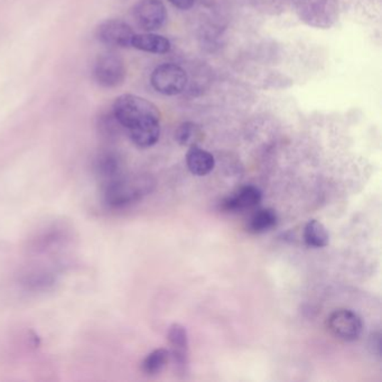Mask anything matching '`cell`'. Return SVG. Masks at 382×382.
I'll return each instance as SVG.
<instances>
[{
  "mask_svg": "<svg viewBox=\"0 0 382 382\" xmlns=\"http://www.w3.org/2000/svg\"><path fill=\"white\" fill-rule=\"evenodd\" d=\"M113 115L139 148H150L160 136V113L150 100L123 95L113 103Z\"/></svg>",
  "mask_w": 382,
  "mask_h": 382,
  "instance_id": "1",
  "label": "cell"
},
{
  "mask_svg": "<svg viewBox=\"0 0 382 382\" xmlns=\"http://www.w3.org/2000/svg\"><path fill=\"white\" fill-rule=\"evenodd\" d=\"M154 181L145 174L123 173L110 182L100 185L103 205L109 209L120 210L135 205L154 189Z\"/></svg>",
  "mask_w": 382,
  "mask_h": 382,
  "instance_id": "2",
  "label": "cell"
},
{
  "mask_svg": "<svg viewBox=\"0 0 382 382\" xmlns=\"http://www.w3.org/2000/svg\"><path fill=\"white\" fill-rule=\"evenodd\" d=\"M73 242V229L63 221L45 224L29 239V252L33 254H56Z\"/></svg>",
  "mask_w": 382,
  "mask_h": 382,
  "instance_id": "3",
  "label": "cell"
},
{
  "mask_svg": "<svg viewBox=\"0 0 382 382\" xmlns=\"http://www.w3.org/2000/svg\"><path fill=\"white\" fill-rule=\"evenodd\" d=\"M58 279L60 272L58 266L34 264L21 270L19 283L25 291L42 294L52 291L58 285Z\"/></svg>",
  "mask_w": 382,
  "mask_h": 382,
  "instance_id": "4",
  "label": "cell"
},
{
  "mask_svg": "<svg viewBox=\"0 0 382 382\" xmlns=\"http://www.w3.org/2000/svg\"><path fill=\"white\" fill-rule=\"evenodd\" d=\"M187 81L185 70L173 63L158 66L150 76L153 88L164 96L180 95L185 90Z\"/></svg>",
  "mask_w": 382,
  "mask_h": 382,
  "instance_id": "5",
  "label": "cell"
},
{
  "mask_svg": "<svg viewBox=\"0 0 382 382\" xmlns=\"http://www.w3.org/2000/svg\"><path fill=\"white\" fill-rule=\"evenodd\" d=\"M93 74L99 86L113 89L121 86L126 79V66L115 53H105L98 58Z\"/></svg>",
  "mask_w": 382,
  "mask_h": 382,
  "instance_id": "6",
  "label": "cell"
},
{
  "mask_svg": "<svg viewBox=\"0 0 382 382\" xmlns=\"http://www.w3.org/2000/svg\"><path fill=\"white\" fill-rule=\"evenodd\" d=\"M327 326L334 336L346 342L358 340L363 330L361 319L350 309L333 311L327 319Z\"/></svg>",
  "mask_w": 382,
  "mask_h": 382,
  "instance_id": "7",
  "label": "cell"
},
{
  "mask_svg": "<svg viewBox=\"0 0 382 382\" xmlns=\"http://www.w3.org/2000/svg\"><path fill=\"white\" fill-rule=\"evenodd\" d=\"M134 36V29L119 19H108L97 29L98 40L108 48H130Z\"/></svg>",
  "mask_w": 382,
  "mask_h": 382,
  "instance_id": "8",
  "label": "cell"
},
{
  "mask_svg": "<svg viewBox=\"0 0 382 382\" xmlns=\"http://www.w3.org/2000/svg\"><path fill=\"white\" fill-rule=\"evenodd\" d=\"M133 16L140 29L153 32L165 24L167 13L160 0H140L133 9Z\"/></svg>",
  "mask_w": 382,
  "mask_h": 382,
  "instance_id": "9",
  "label": "cell"
},
{
  "mask_svg": "<svg viewBox=\"0 0 382 382\" xmlns=\"http://www.w3.org/2000/svg\"><path fill=\"white\" fill-rule=\"evenodd\" d=\"M168 341L172 346L170 358L178 373H186L189 368V335L183 325L174 323L167 333Z\"/></svg>",
  "mask_w": 382,
  "mask_h": 382,
  "instance_id": "10",
  "label": "cell"
},
{
  "mask_svg": "<svg viewBox=\"0 0 382 382\" xmlns=\"http://www.w3.org/2000/svg\"><path fill=\"white\" fill-rule=\"evenodd\" d=\"M92 168L100 185H103L123 174V160L120 156L113 150H100L96 155Z\"/></svg>",
  "mask_w": 382,
  "mask_h": 382,
  "instance_id": "11",
  "label": "cell"
},
{
  "mask_svg": "<svg viewBox=\"0 0 382 382\" xmlns=\"http://www.w3.org/2000/svg\"><path fill=\"white\" fill-rule=\"evenodd\" d=\"M262 192L254 185L241 187L232 197H227L221 203V209L225 212H242L256 207L262 202Z\"/></svg>",
  "mask_w": 382,
  "mask_h": 382,
  "instance_id": "12",
  "label": "cell"
},
{
  "mask_svg": "<svg viewBox=\"0 0 382 382\" xmlns=\"http://www.w3.org/2000/svg\"><path fill=\"white\" fill-rule=\"evenodd\" d=\"M186 164L193 175L205 176L212 172L215 160L211 153L202 150L199 146H192L186 154Z\"/></svg>",
  "mask_w": 382,
  "mask_h": 382,
  "instance_id": "13",
  "label": "cell"
},
{
  "mask_svg": "<svg viewBox=\"0 0 382 382\" xmlns=\"http://www.w3.org/2000/svg\"><path fill=\"white\" fill-rule=\"evenodd\" d=\"M131 46L143 52L153 53V54H165L170 51L172 45L166 37L154 33H145V34H135Z\"/></svg>",
  "mask_w": 382,
  "mask_h": 382,
  "instance_id": "14",
  "label": "cell"
},
{
  "mask_svg": "<svg viewBox=\"0 0 382 382\" xmlns=\"http://www.w3.org/2000/svg\"><path fill=\"white\" fill-rule=\"evenodd\" d=\"M304 240L311 248H324L330 242V234L323 223L311 220L304 229Z\"/></svg>",
  "mask_w": 382,
  "mask_h": 382,
  "instance_id": "15",
  "label": "cell"
},
{
  "mask_svg": "<svg viewBox=\"0 0 382 382\" xmlns=\"http://www.w3.org/2000/svg\"><path fill=\"white\" fill-rule=\"evenodd\" d=\"M203 138H205V134L201 127L191 121L182 123L181 126H178L176 129V142L182 146H197Z\"/></svg>",
  "mask_w": 382,
  "mask_h": 382,
  "instance_id": "16",
  "label": "cell"
},
{
  "mask_svg": "<svg viewBox=\"0 0 382 382\" xmlns=\"http://www.w3.org/2000/svg\"><path fill=\"white\" fill-rule=\"evenodd\" d=\"M170 352L166 349H158L150 352L142 363V370L147 376H156L167 366Z\"/></svg>",
  "mask_w": 382,
  "mask_h": 382,
  "instance_id": "17",
  "label": "cell"
},
{
  "mask_svg": "<svg viewBox=\"0 0 382 382\" xmlns=\"http://www.w3.org/2000/svg\"><path fill=\"white\" fill-rule=\"evenodd\" d=\"M276 223H277V215L274 210H259L250 217L248 230L252 233H264L274 228Z\"/></svg>",
  "mask_w": 382,
  "mask_h": 382,
  "instance_id": "18",
  "label": "cell"
},
{
  "mask_svg": "<svg viewBox=\"0 0 382 382\" xmlns=\"http://www.w3.org/2000/svg\"><path fill=\"white\" fill-rule=\"evenodd\" d=\"M120 126L115 115L111 113L110 117H101L99 123L100 133L103 137L111 138L117 134V127ZM121 127V126H120Z\"/></svg>",
  "mask_w": 382,
  "mask_h": 382,
  "instance_id": "19",
  "label": "cell"
},
{
  "mask_svg": "<svg viewBox=\"0 0 382 382\" xmlns=\"http://www.w3.org/2000/svg\"><path fill=\"white\" fill-rule=\"evenodd\" d=\"M174 7L176 9H182V11H187L191 9L195 3V0H168Z\"/></svg>",
  "mask_w": 382,
  "mask_h": 382,
  "instance_id": "20",
  "label": "cell"
},
{
  "mask_svg": "<svg viewBox=\"0 0 382 382\" xmlns=\"http://www.w3.org/2000/svg\"><path fill=\"white\" fill-rule=\"evenodd\" d=\"M381 342H380V335L373 334L371 336V340H370V346H371L372 352L374 354H377L378 356H380V351H381Z\"/></svg>",
  "mask_w": 382,
  "mask_h": 382,
  "instance_id": "21",
  "label": "cell"
}]
</instances>
